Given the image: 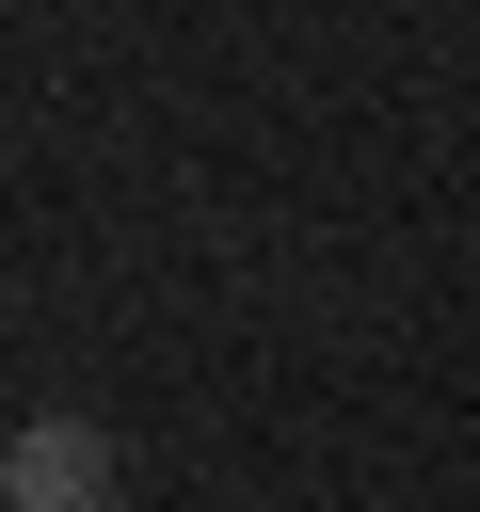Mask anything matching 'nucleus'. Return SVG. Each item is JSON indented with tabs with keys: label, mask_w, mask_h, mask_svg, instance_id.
<instances>
[{
	"label": "nucleus",
	"mask_w": 480,
	"mask_h": 512,
	"mask_svg": "<svg viewBox=\"0 0 480 512\" xmlns=\"http://www.w3.org/2000/svg\"><path fill=\"white\" fill-rule=\"evenodd\" d=\"M128 496V448L96 432V416H16V448H0V512H112Z\"/></svg>",
	"instance_id": "obj_1"
}]
</instances>
